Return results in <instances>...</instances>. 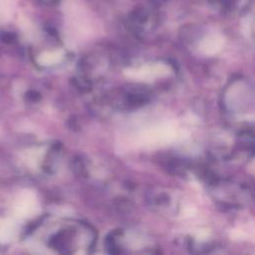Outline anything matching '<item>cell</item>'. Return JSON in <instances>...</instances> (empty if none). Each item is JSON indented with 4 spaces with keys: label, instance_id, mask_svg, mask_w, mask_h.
Here are the masks:
<instances>
[{
    "label": "cell",
    "instance_id": "obj_1",
    "mask_svg": "<svg viewBox=\"0 0 255 255\" xmlns=\"http://www.w3.org/2000/svg\"><path fill=\"white\" fill-rule=\"evenodd\" d=\"M217 2L222 8L228 10L243 8L246 5V0H217Z\"/></svg>",
    "mask_w": 255,
    "mask_h": 255
},
{
    "label": "cell",
    "instance_id": "obj_2",
    "mask_svg": "<svg viewBox=\"0 0 255 255\" xmlns=\"http://www.w3.org/2000/svg\"><path fill=\"white\" fill-rule=\"evenodd\" d=\"M49 1H53V2H56L57 0H49Z\"/></svg>",
    "mask_w": 255,
    "mask_h": 255
}]
</instances>
